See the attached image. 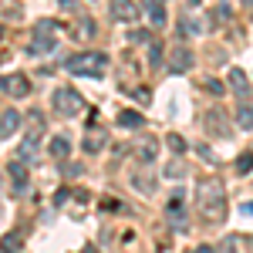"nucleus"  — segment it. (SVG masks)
<instances>
[{
    "mask_svg": "<svg viewBox=\"0 0 253 253\" xmlns=\"http://www.w3.org/2000/svg\"><path fill=\"white\" fill-rule=\"evenodd\" d=\"M236 122H240V128H247V132L253 128V105L250 101H240V105H236Z\"/></svg>",
    "mask_w": 253,
    "mask_h": 253,
    "instance_id": "11",
    "label": "nucleus"
},
{
    "mask_svg": "<svg viewBox=\"0 0 253 253\" xmlns=\"http://www.w3.org/2000/svg\"><path fill=\"white\" fill-rule=\"evenodd\" d=\"M38 34H41V38H51V34H54V20H41Z\"/></svg>",
    "mask_w": 253,
    "mask_h": 253,
    "instance_id": "23",
    "label": "nucleus"
},
{
    "mask_svg": "<svg viewBox=\"0 0 253 253\" xmlns=\"http://www.w3.org/2000/svg\"><path fill=\"white\" fill-rule=\"evenodd\" d=\"M118 125H125V128H142V125H145V118L138 115V112H132V108H125V112L118 115Z\"/></svg>",
    "mask_w": 253,
    "mask_h": 253,
    "instance_id": "13",
    "label": "nucleus"
},
{
    "mask_svg": "<svg viewBox=\"0 0 253 253\" xmlns=\"http://www.w3.org/2000/svg\"><path fill=\"white\" fill-rule=\"evenodd\" d=\"M10 179H14V193L27 189V166L24 162H10Z\"/></svg>",
    "mask_w": 253,
    "mask_h": 253,
    "instance_id": "8",
    "label": "nucleus"
},
{
    "mask_svg": "<svg viewBox=\"0 0 253 253\" xmlns=\"http://www.w3.org/2000/svg\"><path fill=\"white\" fill-rule=\"evenodd\" d=\"M3 253H20V240L17 236H7V240H3Z\"/></svg>",
    "mask_w": 253,
    "mask_h": 253,
    "instance_id": "22",
    "label": "nucleus"
},
{
    "mask_svg": "<svg viewBox=\"0 0 253 253\" xmlns=\"http://www.w3.org/2000/svg\"><path fill=\"white\" fill-rule=\"evenodd\" d=\"M105 64H108V54H101V51H81V54H71L64 61V68L71 75H81V78H95Z\"/></svg>",
    "mask_w": 253,
    "mask_h": 253,
    "instance_id": "2",
    "label": "nucleus"
},
{
    "mask_svg": "<svg viewBox=\"0 0 253 253\" xmlns=\"http://www.w3.org/2000/svg\"><path fill=\"white\" fill-rule=\"evenodd\" d=\"M169 219H172V223H182V219H186V210H182V203H179V199L169 203Z\"/></svg>",
    "mask_w": 253,
    "mask_h": 253,
    "instance_id": "19",
    "label": "nucleus"
},
{
    "mask_svg": "<svg viewBox=\"0 0 253 253\" xmlns=\"http://www.w3.org/2000/svg\"><path fill=\"white\" fill-rule=\"evenodd\" d=\"M54 51V38H34V44H31V54H51Z\"/></svg>",
    "mask_w": 253,
    "mask_h": 253,
    "instance_id": "16",
    "label": "nucleus"
},
{
    "mask_svg": "<svg viewBox=\"0 0 253 253\" xmlns=\"http://www.w3.org/2000/svg\"><path fill=\"white\" fill-rule=\"evenodd\" d=\"M206 91H210V95H223V81L210 78V81H206Z\"/></svg>",
    "mask_w": 253,
    "mask_h": 253,
    "instance_id": "24",
    "label": "nucleus"
},
{
    "mask_svg": "<svg viewBox=\"0 0 253 253\" xmlns=\"http://www.w3.org/2000/svg\"><path fill=\"white\" fill-rule=\"evenodd\" d=\"M81 253H98V250H95V247H84V250H81Z\"/></svg>",
    "mask_w": 253,
    "mask_h": 253,
    "instance_id": "29",
    "label": "nucleus"
},
{
    "mask_svg": "<svg viewBox=\"0 0 253 253\" xmlns=\"http://www.w3.org/2000/svg\"><path fill=\"white\" fill-rule=\"evenodd\" d=\"M193 61H196V58H193V51H189V47H175L169 64H172L175 75H179V71H189V68H193Z\"/></svg>",
    "mask_w": 253,
    "mask_h": 253,
    "instance_id": "6",
    "label": "nucleus"
},
{
    "mask_svg": "<svg viewBox=\"0 0 253 253\" xmlns=\"http://www.w3.org/2000/svg\"><path fill=\"white\" fill-rule=\"evenodd\" d=\"M17 128H20V115L14 112V108L0 115V138H10L14 132H17Z\"/></svg>",
    "mask_w": 253,
    "mask_h": 253,
    "instance_id": "7",
    "label": "nucleus"
},
{
    "mask_svg": "<svg viewBox=\"0 0 253 253\" xmlns=\"http://www.w3.org/2000/svg\"><path fill=\"white\" fill-rule=\"evenodd\" d=\"M149 61H152V64L162 61V44H152V47H149Z\"/></svg>",
    "mask_w": 253,
    "mask_h": 253,
    "instance_id": "25",
    "label": "nucleus"
},
{
    "mask_svg": "<svg viewBox=\"0 0 253 253\" xmlns=\"http://www.w3.org/2000/svg\"><path fill=\"white\" fill-rule=\"evenodd\" d=\"M128 38L135 41V44H142V41H149V34H145V31H132V34H128Z\"/></svg>",
    "mask_w": 253,
    "mask_h": 253,
    "instance_id": "26",
    "label": "nucleus"
},
{
    "mask_svg": "<svg viewBox=\"0 0 253 253\" xmlns=\"http://www.w3.org/2000/svg\"><path fill=\"white\" fill-rule=\"evenodd\" d=\"M206 125H213L216 135H223V132H226V128H223V125H226V115H223V112H210V115H206Z\"/></svg>",
    "mask_w": 253,
    "mask_h": 253,
    "instance_id": "17",
    "label": "nucleus"
},
{
    "mask_svg": "<svg viewBox=\"0 0 253 253\" xmlns=\"http://www.w3.org/2000/svg\"><path fill=\"white\" fill-rule=\"evenodd\" d=\"M250 169H253V152H243V156L236 159V172H240V175H247Z\"/></svg>",
    "mask_w": 253,
    "mask_h": 253,
    "instance_id": "18",
    "label": "nucleus"
},
{
    "mask_svg": "<svg viewBox=\"0 0 253 253\" xmlns=\"http://www.w3.org/2000/svg\"><path fill=\"white\" fill-rule=\"evenodd\" d=\"M0 84H3V91H7L10 98H27L31 95V81L24 78V75H7Z\"/></svg>",
    "mask_w": 253,
    "mask_h": 253,
    "instance_id": "4",
    "label": "nucleus"
},
{
    "mask_svg": "<svg viewBox=\"0 0 253 253\" xmlns=\"http://www.w3.org/2000/svg\"><path fill=\"white\" fill-rule=\"evenodd\" d=\"M112 17L115 20H138V7L132 3V0H112Z\"/></svg>",
    "mask_w": 253,
    "mask_h": 253,
    "instance_id": "5",
    "label": "nucleus"
},
{
    "mask_svg": "<svg viewBox=\"0 0 253 253\" xmlns=\"http://www.w3.org/2000/svg\"><path fill=\"white\" fill-rule=\"evenodd\" d=\"M199 206H203V216L210 223H223V216H226V189L216 179L199 182Z\"/></svg>",
    "mask_w": 253,
    "mask_h": 253,
    "instance_id": "1",
    "label": "nucleus"
},
{
    "mask_svg": "<svg viewBox=\"0 0 253 253\" xmlns=\"http://www.w3.org/2000/svg\"><path fill=\"white\" fill-rule=\"evenodd\" d=\"M166 142H169V149H172V152H186V138H182V135H169Z\"/></svg>",
    "mask_w": 253,
    "mask_h": 253,
    "instance_id": "20",
    "label": "nucleus"
},
{
    "mask_svg": "<svg viewBox=\"0 0 253 253\" xmlns=\"http://www.w3.org/2000/svg\"><path fill=\"white\" fill-rule=\"evenodd\" d=\"M47 152H51V156H58V159H64L68 156V152H71V142H68V138H51V145H47Z\"/></svg>",
    "mask_w": 253,
    "mask_h": 253,
    "instance_id": "15",
    "label": "nucleus"
},
{
    "mask_svg": "<svg viewBox=\"0 0 253 253\" xmlns=\"http://www.w3.org/2000/svg\"><path fill=\"white\" fill-rule=\"evenodd\" d=\"M0 38H3V27H0Z\"/></svg>",
    "mask_w": 253,
    "mask_h": 253,
    "instance_id": "30",
    "label": "nucleus"
},
{
    "mask_svg": "<svg viewBox=\"0 0 253 253\" xmlns=\"http://www.w3.org/2000/svg\"><path fill=\"white\" fill-rule=\"evenodd\" d=\"M105 142H108V135H105V132H91V135L84 138V152H91V156H95L98 149H105Z\"/></svg>",
    "mask_w": 253,
    "mask_h": 253,
    "instance_id": "14",
    "label": "nucleus"
},
{
    "mask_svg": "<svg viewBox=\"0 0 253 253\" xmlns=\"http://www.w3.org/2000/svg\"><path fill=\"white\" fill-rule=\"evenodd\" d=\"M38 159V132H31V135L24 138V145H20V162L27 166V162H34Z\"/></svg>",
    "mask_w": 253,
    "mask_h": 253,
    "instance_id": "9",
    "label": "nucleus"
},
{
    "mask_svg": "<svg viewBox=\"0 0 253 253\" xmlns=\"http://www.w3.org/2000/svg\"><path fill=\"white\" fill-rule=\"evenodd\" d=\"M145 10H149V20L162 27L166 24V7H162V0H145Z\"/></svg>",
    "mask_w": 253,
    "mask_h": 253,
    "instance_id": "12",
    "label": "nucleus"
},
{
    "mask_svg": "<svg viewBox=\"0 0 253 253\" xmlns=\"http://www.w3.org/2000/svg\"><path fill=\"white\" fill-rule=\"evenodd\" d=\"M230 88H233L240 98H247V91H250V81H247V75H243L240 68H233V71H230Z\"/></svg>",
    "mask_w": 253,
    "mask_h": 253,
    "instance_id": "10",
    "label": "nucleus"
},
{
    "mask_svg": "<svg viewBox=\"0 0 253 253\" xmlns=\"http://www.w3.org/2000/svg\"><path fill=\"white\" fill-rule=\"evenodd\" d=\"M138 152H142L138 159H145V162H149V159L156 156V142H142V145H138Z\"/></svg>",
    "mask_w": 253,
    "mask_h": 253,
    "instance_id": "21",
    "label": "nucleus"
},
{
    "mask_svg": "<svg viewBox=\"0 0 253 253\" xmlns=\"http://www.w3.org/2000/svg\"><path fill=\"white\" fill-rule=\"evenodd\" d=\"M193 253H213V247H206V243H203V247H196Z\"/></svg>",
    "mask_w": 253,
    "mask_h": 253,
    "instance_id": "27",
    "label": "nucleus"
},
{
    "mask_svg": "<svg viewBox=\"0 0 253 253\" xmlns=\"http://www.w3.org/2000/svg\"><path fill=\"white\" fill-rule=\"evenodd\" d=\"M243 213H247V216H253V203H243Z\"/></svg>",
    "mask_w": 253,
    "mask_h": 253,
    "instance_id": "28",
    "label": "nucleus"
},
{
    "mask_svg": "<svg viewBox=\"0 0 253 253\" xmlns=\"http://www.w3.org/2000/svg\"><path fill=\"white\" fill-rule=\"evenodd\" d=\"M81 108H84V105H81V95L75 88H58V91H54V112H58V115H78Z\"/></svg>",
    "mask_w": 253,
    "mask_h": 253,
    "instance_id": "3",
    "label": "nucleus"
}]
</instances>
